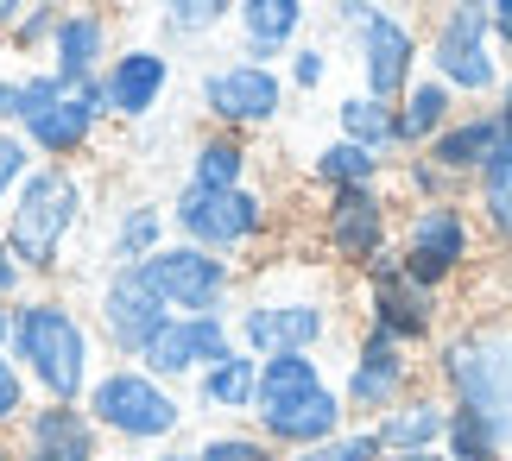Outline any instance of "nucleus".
I'll use <instances>...</instances> for the list:
<instances>
[{"mask_svg": "<svg viewBox=\"0 0 512 461\" xmlns=\"http://www.w3.org/2000/svg\"><path fill=\"white\" fill-rule=\"evenodd\" d=\"M424 386V360L418 348H399L392 335L380 329H361L348 348V373H342V405H348V424H373L399 405L405 392Z\"/></svg>", "mask_w": 512, "mask_h": 461, "instance_id": "4468645a", "label": "nucleus"}, {"mask_svg": "<svg viewBox=\"0 0 512 461\" xmlns=\"http://www.w3.org/2000/svg\"><path fill=\"white\" fill-rule=\"evenodd\" d=\"M0 127H19V76H0Z\"/></svg>", "mask_w": 512, "mask_h": 461, "instance_id": "c03bdc74", "label": "nucleus"}, {"mask_svg": "<svg viewBox=\"0 0 512 461\" xmlns=\"http://www.w3.org/2000/svg\"><path fill=\"white\" fill-rule=\"evenodd\" d=\"M146 461H196V455H190V449H177V443H165V449H152Z\"/></svg>", "mask_w": 512, "mask_h": 461, "instance_id": "de8ad7c7", "label": "nucleus"}, {"mask_svg": "<svg viewBox=\"0 0 512 461\" xmlns=\"http://www.w3.org/2000/svg\"><path fill=\"white\" fill-rule=\"evenodd\" d=\"M171 323V310L159 304V291H152V278L140 266H121V272H102V285H95V304H89V329L95 342H102L114 360H140L146 342Z\"/></svg>", "mask_w": 512, "mask_h": 461, "instance_id": "2eb2a0df", "label": "nucleus"}, {"mask_svg": "<svg viewBox=\"0 0 512 461\" xmlns=\"http://www.w3.org/2000/svg\"><path fill=\"white\" fill-rule=\"evenodd\" d=\"M399 461H449L443 449H430V455H399Z\"/></svg>", "mask_w": 512, "mask_h": 461, "instance_id": "603ef678", "label": "nucleus"}, {"mask_svg": "<svg viewBox=\"0 0 512 461\" xmlns=\"http://www.w3.org/2000/svg\"><path fill=\"white\" fill-rule=\"evenodd\" d=\"M285 461H386V449H380V436H373L367 424H348L342 436H329V443H317V449H298Z\"/></svg>", "mask_w": 512, "mask_h": 461, "instance_id": "c9c22d12", "label": "nucleus"}, {"mask_svg": "<svg viewBox=\"0 0 512 461\" xmlns=\"http://www.w3.org/2000/svg\"><path fill=\"white\" fill-rule=\"evenodd\" d=\"M475 222H481V240H494L500 253H512V171H487L475 177Z\"/></svg>", "mask_w": 512, "mask_h": 461, "instance_id": "473e14b6", "label": "nucleus"}, {"mask_svg": "<svg viewBox=\"0 0 512 461\" xmlns=\"http://www.w3.org/2000/svg\"><path fill=\"white\" fill-rule=\"evenodd\" d=\"M494 108H500V114H512V70H506V83H500V95H494Z\"/></svg>", "mask_w": 512, "mask_h": 461, "instance_id": "8fccbe9b", "label": "nucleus"}, {"mask_svg": "<svg viewBox=\"0 0 512 461\" xmlns=\"http://www.w3.org/2000/svg\"><path fill=\"white\" fill-rule=\"evenodd\" d=\"M443 455L449 461H512V443L475 411L449 405V430H443Z\"/></svg>", "mask_w": 512, "mask_h": 461, "instance_id": "7c9ffc66", "label": "nucleus"}, {"mask_svg": "<svg viewBox=\"0 0 512 461\" xmlns=\"http://www.w3.org/2000/svg\"><path fill=\"white\" fill-rule=\"evenodd\" d=\"M354 304H361V329H380L399 348H430L443 335V291L418 285L399 266V247L361 272V297Z\"/></svg>", "mask_w": 512, "mask_h": 461, "instance_id": "f8f14e48", "label": "nucleus"}, {"mask_svg": "<svg viewBox=\"0 0 512 461\" xmlns=\"http://www.w3.org/2000/svg\"><path fill=\"white\" fill-rule=\"evenodd\" d=\"M487 13H494V45H500V57H512V0H487Z\"/></svg>", "mask_w": 512, "mask_h": 461, "instance_id": "37998d69", "label": "nucleus"}, {"mask_svg": "<svg viewBox=\"0 0 512 461\" xmlns=\"http://www.w3.org/2000/svg\"><path fill=\"white\" fill-rule=\"evenodd\" d=\"M424 70L456 89V102L462 95L468 102L500 95L506 64H500V45H494V13H487V0H443L437 26H430V45H424Z\"/></svg>", "mask_w": 512, "mask_h": 461, "instance_id": "423d86ee", "label": "nucleus"}, {"mask_svg": "<svg viewBox=\"0 0 512 461\" xmlns=\"http://www.w3.org/2000/svg\"><path fill=\"white\" fill-rule=\"evenodd\" d=\"M247 424L260 430L272 449L298 455V449H317L329 436H342L348 405H342V386L323 373L317 354H266Z\"/></svg>", "mask_w": 512, "mask_h": 461, "instance_id": "f03ea898", "label": "nucleus"}, {"mask_svg": "<svg viewBox=\"0 0 512 461\" xmlns=\"http://www.w3.org/2000/svg\"><path fill=\"white\" fill-rule=\"evenodd\" d=\"M108 436L95 430V417L83 405H38L19 417V461H102Z\"/></svg>", "mask_w": 512, "mask_h": 461, "instance_id": "a211bd4d", "label": "nucleus"}, {"mask_svg": "<svg viewBox=\"0 0 512 461\" xmlns=\"http://www.w3.org/2000/svg\"><path fill=\"white\" fill-rule=\"evenodd\" d=\"M196 102H203V114H209L222 133H253V127H272V120L285 114V76L234 57V64L203 70Z\"/></svg>", "mask_w": 512, "mask_h": 461, "instance_id": "dca6fc26", "label": "nucleus"}, {"mask_svg": "<svg viewBox=\"0 0 512 461\" xmlns=\"http://www.w3.org/2000/svg\"><path fill=\"white\" fill-rule=\"evenodd\" d=\"M7 354L19 360V373L32 379L38 398L51 405H83L89 386H95V360H102V342H95L89 316L57 291H38V297H19L13 304V342Z\"/></svg>", "mask_w": 512, "mask_h": 461, "instance_id": "f257e3e1", "label": "nucleus"}, {"mask_svg": "<svg viewBox=\"0 0 512 461\" xmlns=\"http://www.w3.org/2000/svg\"><path fill=\"white\" fill-rule=\"evenodd\" d=\"M64 83H57L51 70H38V76H19V120H32V114H45L51 102H64Z\"/></svg>", "mask_w": 512, "mask_h": 461, "instance_id": "a19ab883", "label": "nucleus"}, {"mask_svg": "<svg viewBox=\"0 0 512 461\" xmlns=\"http://www.w3.org/2000/svg\"><path fill=\"white\" fill-rule=\"evenodd\" d=\"M367 430L380 436V449H386V455H430V449H443L449 398H443L437 386H418V392H405L386 417H373Z\"/></svg>", "mask_w": 512, "mask_h": 461, "instance_id": "aec40b11", "label": "nucleus"}, {"mask_svg": "<svg viewBox=\"0 0 512 461\" xmlns=\"http://www.w3.org/2000/svg\"><path fill=\"white\" fill-rule=\"evenodd\" d=\"M506 342H512V323H506Z\"/></svg>", "mask_w": 512, "mask_h": 461, "instance_id": "864d4df0", "label": "nucleus"}, {"mask_svg": "<svg viewBox=\"0 0 512 461\" xmlns=\"http://www.w3.org/2000/svg\"><path fill=\"white\" fill-rule=\"evenodd\" d=\"M102 70H108V19L102 13H83V7H64L57 38H51V76L64 89H83Z\"/></svg>", "mask_w": 512, "mask_h": 461, "instance_id": "b1692460", "label": "nucleus"}, {"mask_svg": "<svg viewBox=\"0 0 512 461\" xmlns=\"http://www.w3.org/2000/svg\"><path fill=\"white\" fill-rule=\"evenodd\" d=\"M32 171H38V152L26 146V133L0 127V215H7V203H13V190L26 184Z\"/></svg>", "mask_w": 512, "mask_h": 461, "instance_id": "e433bc0d", "label": "nucleus"}, {"mask_svg": "<svg viewBox=\"0 0 512 461\" xmlns=\"http://www.w3.org/2000/svg\"><path fill=\"white\" fill-rule=\"evenodd\" d=\"M392 158L354 146V139H329V146L310 152V184L317 190H361V184H386Z\"/></svg>", "mask_w": 512, "mask_h": 461, "instance_id": "c85d7f7f", "label": "nucleus"}, {"mask_svg": "<svg viewBox=\"0 0 512 461\" xmlns=\"http://www.w3.org/2000/svg\"><path fill=\"white\" fill-rule=\"evenodd\" d=\"M57 19H64V7H57V0H32V7L19 13V26H13V45H19V51H45L51 38H57Z\"/></svg>", "mask_w": 512, "mask_h": 461, "instance_id": "58836bf2", "label": "nucleus"}, {"mask_svg": "<svg viewBox=\"0 0 512 461\" xmlns=\"http://www.w3.org/2000/svg\"><path fill=\"white\" fill-rule=\"evenodd\" d=\"M89 215V184L70 165H38L26 184L13 190L7 215H0V234H7V253L19 259L26 278H57L70 253V234L83 228Z\"/></svg>", "mask_w": 512, "mask_h": 461, "instance_id": "7ed1b4c3", "label": "nucleus"}, {"mask_svg": "<svg viewBox=\"0 0 512 461\" xmlns=\"http://www.w3.org/2000/svg\"><path fill=\"white\" fill-rule=\"evenodd\" d=\"M392 108H399V152H424L430 139H437L449 120L462 114V108H456V89L437 83L430 70H418V83H411Z\"/></svg>", "mask_w": 512, "mask_h": 461, "instance_id": "a878e982", "label": "nucleus"}, {"mask_svg": "<svg viewBox=\"0 0 512 461\" xmlns=\"http://www.w3.org/2000/svg\"><path fill=\"white\" fill-rule=\"evenodd\" d=\"M95 127H102V108H89L83 95H64V102H51L45 114H32V120H19V133H26V146L32 152H45L51 165H70L76 152H89V139Z\"/></svg>", "mask_w": 512, "mask_h": 461, "instance_id": "393cba45", "label": "nucleus"}, {"mask_svg": "<svg viewBox=\"0 0 512 461\" xmlns=\"http://www.w3.org/2000/svg\"><path fill=\"white\" fill-rule=\"evenodd\" d=\"M336 26L354 38V64H361V95H373V102H399V95L418 83V26L411 19H399L392 7H380V0H336Z\"/></svg>", "mask_w": 512, "mask_h": 461, "instance_id": "6e6552de", "label": "nucleus"}, {"mask_svg": "<svg viewBox=\"0 0 512 461\" xmlns=\"http://www.w3.org/2000/svg\"><path fill=\"white\" fill-rule=\"evenodd\" d=\"M234 26H241V64L279 70V57L298 51L310 26V0H234Z\"/></svg>", "mask_w": 512, "mask_h": 461, "instance_id": "6ab92c4d", "label": "nucleus"}, {"mask_svg": "<svg viewBox=\"0 0 512 461\" xmlns=\"http://www.w3.org/2000/svg\"><path fill=\"white\" fill-rule=\"evenodd\" d=\"M83 411L95 417V430L121 449H165L190 424V405L177 398V386L152 379L140 360H114V367L95 373Z\"/></svg>", "mask_w": 512, "mask_h": 461, "instance_id": "39448f33", "label": "nucleus"}, {"mask_svg": "<svg viewBox=\"0 0 512 461\" xmlns=\"http://www.w3.org/2000/svg\"><path fill=\"white\" fill-rule=\"evenodd\" d=\"M26 297V272H19V259L7 253V234H0V304H19Z\"/></svg>", "mask_w": 512, "mask_h": 461, "instance_id": "79ce46f5", "label": "nucleus"}, {"mask_svg": "<svg viewBox=\"0 0 512 461\" xmlns=\"http://www.w3.org/2000/svg\"><path fill=\"white\" fill-rule=\"evenodd\" d=\"M38 405V392H32V379L19 373V360L13 354H0V436L19 430V417H26Z\"/></svg>", "mask_w": 512, "mask_h": 461, "instance_id": "4c0bfd02", "label": "nucleus"}, {"mask_svg": "<svg viewBox=\"0 0 512 461\" xmlns=\"http://www.w3.org/2000/svg\"><path fill=\"white\" fill-rule=\"evenodd\" d=\"M329 83V51L323 45H298L285 57V89H298V95H310V89H323Z\"/></svg>", "mask_w": 512, "mask_h": 461, "instance_id": "ea45409f", "label": "nucleus"}, {"mask_svg": "<svg viewBox=\"0 0 512 461\" xmlns=\"http://www.w3.org/2000/svg\"><path fill=\"white\" fill-rule=\"evenodd\" d=\"M165 240H171V215H165V203H127L121 215H114V228H108L102 266H108V272H121V266H146V259L159 253Z\"/></svg>", "mask_w": 512, "mask_h": 461, "instance_id": "bb28decb", "label": "nucleus"}, {"mask_svg": "<svg viewBox=\"0 0 512 461\" xmlns=\"http://www.w3.org/2000/svg\"><path fill=\"white\" fill-rule=\"evenodd\" d=\"M234 348L247 354H323L336 342L342 316L329 291H253L234 304Z\"/></svg>", "mask_w": 512, "mask_h": 461, "instance_id": "0eeeda50", "label": "nucleus"}, {"mask_svg": "<svg viewBox=\"0 0 512 461\" xmlns=\"http://www.w3.org/2000/svg\"><path fill=\"white\" fill-rule=\"evenodd\" d=\"M196 461H285V449H272L253 424H215L196 436Z\"/></svg>", "mask_w": 512, "mask_h": 461, "instance_id": "2f4dec72", "label": "nucleus"}, {"mask_svg": "<svg viewBox=\"0 0 512 461\" xmlns=\"http://www.w3.org/2000/svg\"><path fill=\"white\" fill-rule=\"evenodd\" d=\"M386 461H399V455H386Z\"/></svg>", "mask_w": 512, "mask_h": 461, "instance_id": "5fc2aeb1", "label": "nucleus"}, {"mask_svg": "<svg viewBox=\"0 0 512 461\" xmlns=\"http://www.w3.org/2000/svg\"><path fill=\"white\" fill-rule=\"evenodd\" d=\"M0 461H19V449H13V436H0Z\"/></svg>", "mask_w": 512, "mask_h": 461, "instance_id": "3c124183", "label": "nucleus"}, {"mask_svg": "<svg viewBox=\"0 0 512 461\" xmlns=\"http://www.w3.org/2000/svg\"><path fill=\"white\" fill-rule=\"evenodd\" d=\"M487 171H512V114H500V139H494V165Z\"/></svg>", "mask_w": 512, "mask_h": 461, "instance_id": "a18cd8bd", "label": "nucleus"}, {"mask_svg": "<svg viewBox=\"0 0 512 461\" xmlns=\"http://www.w3.org/2000/svg\"><path fill=\"white\" fill-rule=\"evenodd\" d=\"M140 272L171 316H234V297H241V259H222L190 240H165Z\"/></svg>", "mask_w": 512, "mask_h": 461, "instance_id": "9b49d317", "label": "nucleus"}, {"mask_svg": "<svg viewBox=\"0 0 512 461\" xmlns=\"http://www.w3.org/2000/svg\"><path fill=\"white\" fill-rule=\"evenodd\" d=\"M184 184H196V190H241V184H253V152H247V139L241 133H203L190 146V177Z\"/></svg>", "mask_w": 512, "mask_h": 461, "instance_id": "cd10ccee", "label": "nucleus"}, {"mask_svg": "<svg viewBox=\"0 0 512 461\" xmlns=\"http://www.w3.org/2000/svg\"><path fill=\"white\" fill-rule=\"evenodd\" d=\"M7 342H13V304H0V354H7Z\"/></svg>", "mask_w": 512, "mask_h": 461, "instance_id": "09e8293b", "label": "nucleus"}, {"mask_svg": "<svg viewBox=\"0 0 512 461\" xmlns=\"http://www.w3.org/2000/svg\"><path fill=\"white\" fill-rule=\"evenodd\" d=\"M32 0H0V26H19V13H26Z\"/></svg>", "mask_w": 512, "mask_h": 461, "instance_id": "49530a36", "label": "nucleus"}, {"mask_svg": "<svg viewBox=\"0 0 512 461\" xmlns=\"http://www.w3.org/2000/svg\"><path fill=\"white\" fill-rule=\"evenodd\" d=\"M336 139H354V146L392 158V152H399V108H392V102H373V95H342Z\"/></svg>", "mask_w": 512, "mask_h": 461, "instance_id": "c756f323", "label": "nucleus"}, {"mask_svg": "<svg viewBox=\"0 0 512 461\" xmlns=\"http://www.w3.org/2000/svg\"><path fill=\"white\" fill-rule=\"evenodd\" d=\"M165 215H171L177 240L209 247L222 259H241V253H253L272 234V196L253 190V184H241V190H196V184H184V190H171Z\"/></svg>", "mask_w": 512, "mask_h": 461, "instance_id": "1a4fd4ad", "label": "nucleus"}, {"mask_svg": "<svg viewBox=\"0 0 512 461\" xmlns=\"http://www.w3.org/2000/svg\"><path fill=\"white\" fill-rule=\"evenodd\" d=\"M253 392H260V354L234 348L228 360L190 379V411L215 417V424H241V417H253Z\"/></svg>", "mask_w": 512, "mask_h": 461, "instance_id": "4be33fe9", "label": "nucleus"}, {"mask_svg": "<svg viewBox=\"0 0 512 461\" xmlns=\"http://www.w3.org/2000/svg\"><path fill=\"white\" fill-rule=\"evenodd\" d=\"M102 89H108V114L114 120H146L152 108L165 102V89H171V57L165 51H146V45L108 57Z\"/></svg>", "mask_w": 512, "mask_h": 461, "instance_id": "412c9836", "label": "nucleus"}, {"mask_svg": "<svg viewBox=\"0 0 512 461\" xmlns=\"http://www.w3.org/2000/svg\"><path fill=\"white\" fill-rule=\"evenodd\" d=\"M430 379L456 411L487 417L512 443V342L506 323H462L430 342Z\"/></svg>", "mask_w": 512, "mask_h": 461, "instance_id": "20e7f679", "label": "nucleus"}, {"mask_svg": "<svg viewBox=\"0 0 512 461\" xmlns=\"http://www.w3.org/2000/svg\"><path fill=\"white\" fill-rule=\"evenodd\" d=\"M234 354V323L228 316H171V323L146 342L140 367L152 379H165V386H190L203 367Z\"/></svg>", "mask_w": 512, "mask_h": 461, "instance_id": "f3484780", "label": "nucleus"}, {"mask_svg": "<svg viewBox=\"0 0 512 461\" xmlns=\"http://www.w3.org/2000/svg\"><path fill=\"white\" fill-rule=\"evenodd\" d=\"M317 240H323L329 266H342V272H354V278H361L373 259H386L392 247H399V222H392V196H386V184L323 190Z\"/></svg>", "mask_w": 512, "mask_h": 461, "instance_id": "ddd939ff", "label": "nucleus"}, {"mask_svg": "<svg viewBox=\"0 0 512 461\" xmlns=\"http://www.w3.org/2000/svg\"><path fill=\"white\" fill-rule=\"evenodd\" d=\"M399 184L411 203H468L475 196V184H462V177H449L443 165H430L424 152H411L405 165H399Z\"/></svg>", "mask_w": 512, "mask_h": 461, "instance_id": "72a5a7b5", "label": "nucleus"}, {"mask_svg": "<svg viewBox=\"0 0 512 461\" xmlns=\"http://www.w3.org/2000/svg\"><path fill=\"white\" fill-rule=\"evenodd\" d=\"M234 13V0H159V26L171 38H209Z\"/></svg>", "mask_w": 512, "mask_h": 461, "instance_id": "f704fd0d", "label": "nucleus"}, {"mask_svg": "<svg viewBox=\"0 0 512 461\" xmlns=\"http://www.w3.org/2000/svg\"><path fill=\"white\" fill-rule=\"evenodd\" d=\"M494 139H500V108H462L424 146V158L443 165L449 177H462V184H475V177H487V165H494Z\"/></svg>", "mask_w": 512, "mask_h": 461, "instance_id": "5701e85b", "label": "nucleus"}, {"mask_svg": "<svg viewBox=\"0 0 512 461\" xmlns=\"http://www.w3.org/2000/svg\"><path fill=\"white\" fill-rule=\"evenodd\" d=\"M481 253V222L468 203H411L399 222V266L430 291H449L475 266Z\"/></svg>", "mask_w": 512, "mask_h": 461, "instance_id": "9d476101", "label": "nucleus"}]
</instances>
